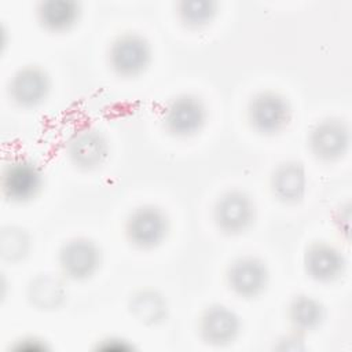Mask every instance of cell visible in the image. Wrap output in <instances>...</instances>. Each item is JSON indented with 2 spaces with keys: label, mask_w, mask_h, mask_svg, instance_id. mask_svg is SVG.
<instances>
[{
  "label": "cell",
  "mask_w": 352,
  "mask_h": 352,
  "mask_svg": "<svg viewBox=\"0 0 352 352\" xmlns=\"http://www.w3.org/2000/svg\"><path fill=\"white\" fill-rule=\"evenodd\" d=\"M110 154V144L106 136L95 128L76 131L66 143L69 161L80 170L92 172L104 165Z\"/></svg>",
  "instance_id": "cell-12"
},
{
  "label": "cell",
  "mask_w": 352,
  "mask_h": 352,
  "mask_svg": "<svg viewBox=\"0 0 352 352\" xmlns=\"http://www.w3.org/2000/svg\"><path fill=\"white\" fill-rule=\"evenodd\" d=\"M43 187V169L32 160H12L1 170V195L8 204H30L41 194Z\"/></svg>",
  "instance_id": "cell-5"
},
{
  "label": "cell",
  "mask_w": 352,
  "mask_h": 352,
  "mask_svg": "<svg viewBox=\"0 0 352 352\" xmlns=\"http://www.w3.org/2000/svg\"><path fill=\"white\" fill-rule=\"evenodd\" d=\"M228 289L239 298L253 300L268 287L270 270L265 261L254 254L235 257L226 270Z\"/></svg>",
  "instance_id": "cell-9"
},
{
  "label": "cell",
  "mask_w": 352,
  "mask_h": 352,
  "mask_svg": "<svg viewBox=\"0 0 352 352\" xmlns=\"http://www.w3.org/2000/svg\"><path fill=\"white\" fill-rule=\"evenodd\" d=\"M311 154L322 162H337L349 150L351 131L345 120L338 117H324L316 121L307 138Z\"/></svg>",
  "instance_id": "cell-8"
},
{
  "label": "cell",
  "mask_w": 352,
  "mask_h": 352,
  "mask_svg": "<svg viewBox=\"0 0 352 352\" xmlns=\"http://www.w3.org/2000/svg\"><path fill=\"white\" fill-rule=\"evenodd\" d=\"M293 109L290 100L274 89L256 92L248 102L246 118L250 128L261 136L282 133L290 124Z\"/></svg>",
  "instance_id": "cell-2"
},
{
  "label": "cell",
  "mask_w": 352,
  "mask_h": 352,
  "mask_svg": "<svg viewBox=\"0 0 352 352\" xmlns=\"http://www.w3.org/2000/svg\"><path fill=\"white\" fill-rule=\"evenodd\" d=\"M208 121V107L201 96L183 92L172 96L162 111V126L173 138L190 139L202 132Z\"/></svg>",
  "instance_id": "cell-4"
},
{
  "label": "cell",
  "mask_w": 352,
  "mask_h": 352,
  "mask_svg": "<svg viewBox=\"0 0 352 352\" xmlns=\"http://www.w3.org/2000/svg\"><path fill=\"white\" fill-rule=\"evenodd\" d=\"M219 12V3L212 0H183L176 4V15L180 25L197 32L208 28Z\"/></svg>",
  "instance_id": "cell-19"
},
{
  "label": "cell",
  "mask_w": 352,
  "mask_h": 352,
  "mask_svg": "<svg viewBox=\"0 0 352 352\" xmlns=\"http://www.w3.org/2000/svg\"><path fill=\"white\" fill-rule=\"evenodd\" d=\"M242 330L239 315L226 304L208 305L198 318V334L201 340L212 346H227L232 344Z\"/></svg>",
  "instance_id": "cell-11"
},
{
  "label": "cell",
  "mask_w": 352,
  "mask_h": 352,
  "mask_svg": "<svg viewBox=\"0 0 352 352\" xmlns=\"http://www.w3.org/2000/svg\"><path fill=\"white\" fill-rule=\"evenodd\" d=\"M304 271L318 283H333L342 278L346 271V258L344 253L326 241L311 242L302 256Z\"/></svg>",
  "instance_id": "cell-13"
},
{
  "label": "cell",
  "mask_w": 352,
  "mask_h": 352,
  "mask_svg": "<svg viewBox=\"0 0 352 352\" xmlns=\"http://www.w3.org/2000/svg\"><path fill=\"white\" fill-rule=\"evenodd\" d=\"M128 309L139 323L155 326L168 318L169 307L161 292L151 287H143L131 294Z\"/></svg>",
  "instance_id": "cell-18"
},
{
  "label": "cell",
  "mask_w": 352,
  "mask_h": 352,
  "mask_svg": "<svg viewBox=\"0 0 352 352\" xmlns=\"http://www.w3.org/2000/svg\"><path fill=\"white\" fill-rule=\"evenodd\" d=\"M153 62V47L148 38L138 32L116 36L107 48V63L114 74L135 78L147 72Z\"/></svg>",
  "instance_id": "cell-3"
},
{
  "label": "cell",
  "mask_w": 352,
  "mask_h": 352,
  "mask_svg": "<svg viewBox=\"0 0 352 352\" xmlns=\"http://www.w3.org/2000/svg\"><path fill=\"white\" fill-rule=\"evenodd\" d=\"M286 315L296 333L315 331L326 319L324 305L311 294L298 293L287 304Z\"/></svg>",
  "instance_id": "cell-17"
},
{
  "label": "cell",
  "mask_w": 352,
  "mask_h": 352,
  "mask_svg": "<svg viewBox=\"0 0 352 352\" xmlns=\"http://www.w3.org/2000/svg\"><path fill=\"white\" fill-rule=\"evenodd\" d=\"M32 249L29 232L19 226H4L0 232V254L4 261L19 263Z\"/></svg>",
  "instance_id": "cell-20"
},
{
  "label": "cell",
  "mask_w": 352,
  "mask_h": 352,
  "mask_svg": "<svg viewBox=\"0 0 352 352\" xmlns=\"http://www.w3.org/2000/svg\"><path fill=\"white\" fill-rule=\"evenodd\" d=\"M81 3L74 0H43L36 4V21L38 26L51 34L72 32L80 22Z\"/></svg>",
  "instance_id": "cell-15"
},
{
  "label": "cell",
  "mask_w": 352,
  "mask_h": 352,
  "mask_svg": "<svg viewBox=\"0 0 352 352\" xmlns=\"http://www.w3.org/2000/svg\"><path fill=\"white\" fill-rule=\"evenodd\" d=\"M51 76L40 65H25L16 69L8 80L7 94L10 100L21 109L41 106L51 92Z\"/></svg>",
  "instance_id": "cell-10"
},
{
  "label": "cell",
  "mask_w": 352,
  "mask_h": 352,
  "mask_svg": "<svg viewBox=\"0 0 352 352\" xmlns=\"http://www.w3.org/2000/svg\"><path fill=\"white\" fill-rule=\"evenodd\" d=\"M58 265L67 280H88L102 265V249L88 236L70 238L59 248Z\"/></svg>",
  "instance_id": "cell-7"
},
{
  "label": "cell",
  "mask_w": 352,
  "mask_h": 352,
  "mask_svg": "<svg viewBox=\"0 0 352 352\" xmlns=\"http://www.w3.org/2000/svg\"><path fill=\"white\" fill-rule=\"evenodd\" d=\"M65 276L44 272L30 279L26 290L29 302L40 311H55L60 308L67 298V286Z\"/></svg>",
  "instance_id": "cell-16"
},
{
  "label": "cell",
  "mask_w": 352,
  "mask_h": 352,
  "mask_svg": "<svg viewBox=\"0 0 352 352\" xmlns=\"http://www.w3.org/2000/svg\"><path fill=\"white\" fill-rule=\"evenodd\" d=\"M271 192L276 201L294 205L302 201L308 188V176L300 161L287 160L278 164L270 177Z\"/></svg>",
  "instance_id": "cell-14"
},
{
  "label": "cell",
  "mask_w": 352,
  "mask_h": 352,
  "mask_svg": "<svg viewBox=\"0 0 352 352\" xmlns=\"http://www.w3.org/2000/svg\"><path fill=\"white\" fill-rule=\"evenodd\" d=\"M170 230L168 213L158 205L143 204L133 208L124 223V234L128 243L142 252H150L161 246Z\"/></svg>",
  "instance_id": "cell-1"
},
{
  "label": "cell",
  "mask_w": 352,
  "mask_h": 352,
  "mask_svg": "<svg viewBox=\"0 0 352 352\" xmlns=\"http://www.w3.org/2000/svg\"><path fill=\"white\" fill-rule=\"evenodd\" d=\"M257 208L252 195L241 188L224 191L214 202L213 221L217 230L228 236L246 232L256 220Z\"/></svg>",
  "instance_id": "cell-6"
}]
</instances>
